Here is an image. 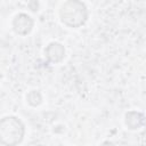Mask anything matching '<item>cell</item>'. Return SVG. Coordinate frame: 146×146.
I'll list each match as a JSON object with an SVG mask.
<instances>
[{"label":"cell","instance_id":"obj_2","mask_svg":"<svg viewBox=\"0 0 146 146\" xmlns=\"http://www.w3.org/2000/svg\"><path fill=\"white\" fill-rule=\"evenodd\" d=\"M1 141L5 145H16L22 141L24 136V125L15 116H7L0 123Z\"/></svg>","mask_w":146,"mask_h":146},{"label":"cell","instance_id":"obj_1","mask_svg":"<svg viewBox=\"0 0 146 146\" xmlns=\"http://www.w3.org/2000/svg\"><path fill=\"white\" fill-rule=\"evenodd\" d=\"M59 15L62 22L71 27H79L83 25L88 17V13L84 3H82L79 0L66 1L62 6Z\"/></svg>","mask_w":146,"mask_h":146},{"label":"cell","instance_id":"obj_3","mask_svg":"<svg viewBox=\"0 0 146 146\" xmlns=\"http://www.w3.org/2000/svg\"><path fill=\"white\" fill-rule=\"evenodd\" d=\"M32 26H33V21L26 14H19L14 18L13 27L17 34L25 35L30 33V31L32 30Z\"/></svg>","mask_w":146,"mask_h":146}]
</instances>
